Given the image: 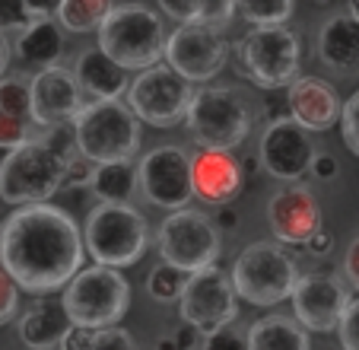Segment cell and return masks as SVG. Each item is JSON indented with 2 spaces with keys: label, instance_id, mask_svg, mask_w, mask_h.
Returning a JSON list of instances; mask_svg holds the SVG:
<instances>
[{
  "label": "cell",
  "instance_id": "cell-42",
  "mask_svg": "<svg viewBox=\"0 0 359 350\" xmlns=\"http://www.w3.org/2000/svg\"><path fill=\"white\" fill-rule=\"evenodd\" d=\"M264 115H267V122H280V118H292L290 112V96H277L271 89V93L264 96Z\"/></svg>",
  "mask_w": 359,
  "mask_h": 350
},
{
  "label": "cell",
  "instance_id": "cell-7",
  "mask_svg": "<svg viewBox=\"0 0 359 350\" xmlns=\"http://www.w3.org/2000/svg\"><path fill=\"white\" fill-rule=\"evenodd\" d=\"M299 268L283 242H251L232 264L238 299L251 306H277L292 297Z\"/></svg>",
  "mask_w": 359,
  "mask_h": 350
},
{
  "label": "cell",
  "instance_id": "cell-21",
  "mask_svg": "<svg viewBox=\"0 0 359 350\" xmlns=\"http://www.w3.org/2000/svg\"><path fill=\"white\" fill-rule=\"evenodd\" d=\"M290 96V112L299 124H305L309 131H327L340 122V105L337 89L321 77H296L286 89Z\"/></svg>",
  "mask_w": 359,
  "mask_h": 350
},
{
  "label": "cell",
  "instance_id": "cell-24",
  "mask_svg": "<svg viewBox=\"0 0 359 350\" xmlns=\"http://www.w3.org/2000/svg\"><path fill=\"white\" fill-rule=\"evenodd\" d=\"M16 58L22 61V67L29 70H45L61 64L64 58V32L51 16H39L32 20L16 39Z\"/></svg>",
  "mask_w": 359,
  "mask_h": 350
},
{
  "label": "cell",
  "instance_id": "cell-39",
  "mask_svg": "<svg viewBox=\"0 0 359 350\" xmlns=\"http://www.w3.org/2000/svg\"><path fill=\"white\" fill-rule=\"evenodd\" d=\"M165 16H172L175 22H194L201 20V0H159Z\"/></svg>",
  "mask_w": 359,
  "mask_h": 350
},
{
  "label": "cell",
  "instance_id": "cell-37",
  "mask_svg": "<svg viewBox=\"0 0 359 350\" xmlns=\"http://www.w3.org/2000/svg\"><path fill=\"white\" fill-rule=\"evenodd\" d=\"M236 10H238L236 0H201V20L213 22V26H229Z\"/></svg>",
  "mask_w": 359,
  "mask_h": 350
},
{
  "label": "cell",
  "instance_id": "cell-11",
  "mask_svg": "<svg viewBox=\"0 0 359 350\" xmlns=\"http://www.w3.org/2000/svg\"><path fill=\"white\" fill-rule=\"evenodd\" d=\"M191 96H194L191 80L165 61L137 74V80L128 86V105L140 122L153 128H175L188 118Z\"/></svg>",
  "mask_w": 359,
  "mask_h": 350
},
{
  "label": "cell",
  "instance_id": "cell-12",
  "mask_svg": "<svg viewBox=\"0 0 359 350\" xmlns=\"http://www.w3.org/2000/svg\"><path fill=\"white\" fill-rule=\"evenodd\" d=\"M178 312H182L184 322L201 328L203 335H210L223 325H232L238 316V293L232 274L219 271L217 264L188 274L182 299H178Z\"/></svg>",
  "mask_w": 359,
  "mask_h": 350
},
{
  "label": "cell",
  "instance_id": "cell-49",
  "mask_svg": "<svg viewBox=\"0 0 359 350\" xmlns=\"http://www.w3.org/2000/svg\"><path fill=\"white\" fill-rule=\"evenodd\" d=\"M153 350H178V347H175V341H172V335H165V337H159V344Z\"/></svg>",
  "mask_w": 359,
  "mask_h": 350
},
{
  "label": "cell",
  "instance_id": "cell-45",
  "mask_svg": "<svg viewBox=\"0 0 359 350\" xmlns=\"http://www.w3.org/2000/svg\"><path fill=\"white\" fill-rule=\"evenodd\" d=\"M344 271H346V280L356 287L359 293V236L350 242V249H346V258H344Z\"/></svg>",
  "mask_w": 359,
  "mask_h": 350
},
{
  "label": "cell",
  "instance_id": "cell-25",
  "mask_svg": "<svg viewBox=\"0 0 359 350\" xmlns=\"http://www.w3.org/2000/svg\"><path fill=\"white\" fill-rule=\"evenodd\" d=\"M321 61L334 70H356L359 67V20L346 13H334L318 32Z\"/></svg>",
  "mask_w": 359,
  "mask_h": 350
},
{
  "label": "cell",
  "instance_id": "cell-5",
  "mask_svg": "<svg viewBox=\"0 0 359 350\" xmlns=\"http://www.w3.org/2000/svg\"><path fill=\"white\" fill-rule=\"evenodd\" d=\"M86 252L99 264L109 268H130L140 261L149 245V226L137 207L128 201H99V207L89 210L83 226Z\"/></svg>",
  "mask_w": 359,
  "mask_h": 350
},
{
  "label": "cell",
  "instance_id": "cell-17",
  "mask_svg": "<svg viewBox=\"0 0 359 350\" xmlns=\"http://www.w3.org/2000/svg\"><path fill=\"white\" fill-rule=\"evenodd\" d=\"M29 89H32V115L39 128L74 122L86 108V89L80 86L74 67L55 64V67L35 70L32 80H29Z\"/></svg>",
  "mask_w": 359,
  "mask_h": 350
},
{
  "label": "cell",
  "instance_id": "cell-44",
  "mask_svg": "<svg viewBox=\"0 0 359 350\" xmlns=\"http://www.w3.org/2000/svg\"><path fill=\"white\" fill-rule=\"evenodd\" d=\"M305 249L312 252L315 258H325V255H331V252H334V236L327 233L325 226H321L318 233H315V236L309 239V242H305Z\"/></svg>",
  "mask_w": 359,
  "mask_h": 350
},
{
  "label": "cell",
  "instance_id": "cell-32",
  "mask_svg": "<svg viewBox=\"0 0 359 350\" xmlns=\"http://www.w3.org/2000/svg\"><path fill=\"white\" fill-rule=\"evenodd\" d=\"M201 350H248V337L236 325H223V328L203 335Z\"/></svg>",
  "mask_w": 359,
  "mask_h": 350
},
{
  "label": "cell",
  "instance_id": "cell-8",
  "mask_svg": "<svg viewBox=\"0 0 359 350\" xmlns=\"http://www.w3.org/2000/svg\"><path fill=\"white\" fill-rule=\"evenodd\" d=\"M61 299L74 325L105 328V325H115L124 318L130 306V283L118 268L95 261L93 268H80L70 277Z\"/></svg>",
  "mask_w": 359,
  "mask_h": 350
},
{
  "label": "cell",
  "instance_id": "cell-35",
  "mask_svg": "<svg viewBox=\"0 0 359 350\" xmlns=\"http://www.w3.org/2000/svg\"><path fill=\"white\" fill-rule=\"evenodd\" d=\"M16 309H20V283L0 268V325L13 322Z\"/></svg>",
  "mask_w": 359,
  "mask_h": 350
},
{
  "label": "cell",
  "instance_id": "cell-26",
  "mask_svg": "<svg viewBox=\"0 0 359 350\" xmlns=\"http://www.w3.org/2000/svg\"><path fill=\"white\" fill-rule=\"evenodd\" d=\"M248 350H312L309 328L290 316H264L245 331Z\"/></svg>",
  "mask_w": 359,
  "mask_h": 350
},
{
  "label": "cell",
  "instance_id": "cell-9",
  "mask_svg": "<svg viewBox=\"0 0 359 350\" xmlns=\"http://www.w3.org/2000/svg\"><path fill=\"white\" fill-rule=\"evenodd\" d=\"M299 61H302L299 35L286 26H255L236 45V70L261 89L290 86L299 77Z\"/></svg>",
  "mask_w": 359,
  "mask_h": 350
},
{
  "label": "cell",
  "instance_id": "cell-38",
  "mask_svg": "<svg viewBox=\"0 0 359 350\" xmlns=\"http://www.w3.org/2000/svg\"><path fill=\"white\" fill-rule=\"evenodd\" d=\"M93 169L95 162L86 160V156H76V160H70L67 172H64V188H89V182H93Z\"/></svg>",
  "mask_w": 359,
  "mask_h": 350
},
{
  "label": "cell",
  "instance_id": "cell-43",
  "mask_svg": "<svg viewBox=\"0 0 359 350\" xmlns=\"http://www.w3.org/2000/svg\"><path fill=\"white\" fill-rule=\"evenodd\" d=\"M309 172H312L318 182H331L334 175H337V160H334L331 153H315L312 169H309Z\"/></svg>",
  "mask_w": 359,
  "mask_h": 350
},
{
  "label": "cell",
  "instance_id": "cell-13",
  "mask_svg": "<svg viewBox=\"0 0 359 350\" xmlns=\"http://www.w3.org/2000/svg\"><path fill=\"white\" fill-rule=\"evenodd\" d=\"M226 26H213V22H178V29L165 41V61L188 77L191 83H203L223 70L226 54H229V41H226Z\"/></svg>",
  "mask_w": 359,
  "mask_h": 350
},
{
  "label": "cell",
  "instance_id": "cell-41",
  "mask_svg": "<svg viewBox=\"0 0 359 350\" xmlns=\"http://www.w3.org/2000/svg\"><path fill=\"white\" fill-rule=\"evenodd\" d=\"M172 341H175V347L178 350H194V347H201V341H203V331L201 328H194L191 322H178V328L172 331Z\"/></svg>",
  "mask_w": 359,
  "mask_h": 350
},
{
  "label": "cell",
  "instance_id": "cell-36",
  "mask_svg": "<svg viewBox=\"0 0 359 350\" xmlns=\"http://www.w3.org/2000/svg\"><path fill=\"white\" fill-rule=\"evenodd\" d=\"M337 335L344 350H359V297L350 299V306H346L344 318L337 325Z\"/></svg>",
  "mask_w": 359,
  "mask_h": 350
},
{
  "label": "cell",
  "instance_id": "cell-40",
  "mask_svg": "<svg viewBox=\"0 0 359 350\" xmlns=\"http://www.w3.org/2000/svg\"><path fill=\"white\" fill-rule=\"evenodd\" d=\"M95 331L99 328H86V325H70V331L64 335L61 350H89L95 341Z\"/></svg>",
  "mask_w": 359,
  "mask_h": 350
},
{
  "label": "cell",
  "instance_id": "cell-33",
  "mask_svg": "<svg viewBox=\"0 0 359 350\" xmlns=\"http://www.w3.org/2000/svg\"><path fill=\"white\" fill-rule=\"evenodd\" d=\"M340 131H344L346 150L359 156V89L344 102V112H340Z\"/></svg>",
  "mask_w": 359,
  "mask_h": 350
},
{
  "label": "cell",
  "instance_id": "cell-46",
  "mask_svg": "<svg viewBox=\"0 0 359 350\" xmlns=\"http://www.w3.org/2000/svg\"><path fill=\"white\" fill-rule=\"evenodd\" d=\"M64 0H26L29 13L39 20V16H57V10H61Z\"/></svg>",
  "mask_w": 359,
  "mask_h": 350
},
{
  "label": "cell",
  "instance_id": "cell-48",
  "mask_svg": "<svg viewBox=\"0 0 359 350\" xmlns=\"http://www.w3.org/2000/svg\"><path fill=\"white\" fill-rule=\"evenodd\" d=\"M10 67V41H7V32H0V77L7 74Z\"/></svg>",
  "mask_w": 359,
  "mask_h": 350
},
{
  "label": "cell",
  "instance_id": "cell-10",
  "mask_svg": "<svg viewBox=\"0 0 359 350\" xmlns=\"http://www.w3.org/2000/svg\"><path fill=\"white\" fill-rule=\"evenodd\" d=\"M156 249L165 264L184 271V274H194V271L217 264L219 252H223L219 226L203 210L194 207L169 210V216L163 220V226L156 233Z\"/></svg>",
  "mask_w": 359,
  "mask_h": 350
},
{
  "label": "cell",
  "instance_id": "cell-15",
  "mask_svg": "<svg viewBox=\"0 0 359 350\" xmlns=\"http://www.w3.org/2000/svg\"><path fill=\"white\" fill-rule=\"evenodd\" d=\"M290 299L296 318L309 331H331L340 325L350 306V290L331 271H312V274H299Z\"/></svg>",
  "mask_w": 359,
  "mask_h": 350
},
{
  "label": "cell",
  "instance_id": "cell-22",
  "mask_svg": "<svg viewBox=\"0 0 359 350\" xmlns=\"http://www.w3.org/2000/svg\"><path fill=\"white\" fill-rule=\"evenodd\" d=\"M74 74H76V80H80V86L86 89L89 99H121L130 86L128 83L130 70L121 67L115 58H109L99 45L76 54Z\"/></svg>",
  "mask_w": 359,
  "mask_h": 350
},
{
  "label": "cell",
  "instance_id": "cell-4",
  "mask_svg": "<svg viewBox=\"0 0 359 350\" xmlns=\"http://www.w3.org/2000/svg\"><path fill=\"white\" fill-rule=\"evenodd\" d=\"M76 147L93 162L134 160L140 150V118L121 99H93L74 118Z\"/></svg>",
  "mask_w": 359,
  "mask_h": 350
},
{
  "label": "cell",
  "instance_id": "cell-47",
  "mask_svg": "<svg viewBox=\"0 0 359 350\" xmlns=\"http://www.w3.org/2000/svg\"><path fill=\"white\" fill-rule=\"evenodd\" d=\"M213 223H217L219 229H236L238 226V214L229 207V204H219L217 214H213Z\"/></svg>",
  "mask_w": 359,
  "mask_h": 350
},
{
  "label": "cell",
  "instance_id": "cell-16",
  "mask_svg": "<svg viewBox=\"0 0 359 350\" xmlns=\"http://www.w3.org/2000/svg\"><path fill=\"white\" fill-rule=\"evenodd\" d=\"M312 131L299 124L296 118H280L271 122L261 137V166L280 179V182H299L315 160V143H312Z\"/></svg>",
  "mask_w": 359,
  "mask_h": 350
},
{
  "label": "cell",
  "instance_id": "cell-14",
  "mask_svg": "<svg viewBox=\"0 0 359 350\" xmlns=\"http://www.w3.org/2000/svg\"><path fill=\"white\" fill-rule=\"evenodd\" d=\"M137 179H140V191L149 204H156L163 210L188 207L194 197V179H191V156L188 150L165 143V147H153L137 166Z\"/></svg>",
  "mask_w": 359,
  "mask_h": 350
},
{
  "label": "cell",
  "instance_id": "cell-20",
  "mask_svg": "<svg viewBox=\"0 0 359 350\" xmlns=\"http://www.w3.org/2000/svg\"><path fill=\"white\" fill-rule=\"evenodd\" d=\"M32 115V89L26 77H0V147L13 150L26 141L41 137Z\"/></svg>",
  "mask_w": 359,
  "mask_h": 350
},
{
  "label": "cell",
  "instance_id": "cell-34",
  "mask_svg": "<svg viewBox=\"0 0 359 350\" xmlns=\"http://www.w3.org/2000/svg\"><path fill=\"white\" fill-rule=\"evenodd\" d=\"M89 350H140V347H137L130 331L118 328V325H105V328L95 331V341Z\"/></svg>",
  "mask_w": 359,
  "mask_h": 350
},
{
  "label": "cell",
  "instance_id": "cell-19",
  "mask_svg": "<svg viewBox=\"0 0 359 350\" xmlns=\"http://www.w3.org/2000/svg\"><path fill=\"white\" fill-rule=\"evenodd\" d=\"M267 223L277 242L283 245H305L321 229V207L312 188L290 182V188L277 191L267 204Z\"/></svg>",
  "mask_w": 359,
  "mask_h": 350
},
{
  "label": "cell",
  "instance_id": "cell-1",
  "mask_svg": "<svg viewBox=\"0 0 359 350\" xmlns=\"http://www.w3.org/2000/svg\"><path fill=\"white\" fill-rule=\"evenodd\" d=\"M86 239L55 204H22L0 223V268L26 293H51L83 268Z\"/></svg>",
  "mask_w": 359,
  "mask_h": 350
},
{
  "label": "cell",
  "instance_id": "cell-28",
  "mask_svg": "<svg viewBox=\"0 0 359 350\" xmlns=\"http://www.w3.org/2000/svg\"><path fill=\"white\" fill-rule=\"evenodd\" d=\"M115 0H64L57 20L70 32H99L102 20L111 13Z\"/></svg>",
  "mask_w": 359,
  "mask_h": 350
},
{
  "label": "cell",
  "instance_id": "cell-6",
  "mask_svg": "<svg viewBox=\"0 0 359 350\" xmlns=\"http://www.w3.org/2000/svg\"><path fill=\"white\" fill-rule=\"evenodd\" d=\"M251 102L236 86H201L191 96L184 124L201 147L236 150L251 134Z\"/></svg>",
  "mask_w": 359,
  "mask_h": 350
},
{
  "label": "cell",
  "instance_id": "cell-2",
  "mask_svg": "<svg viewBox=\"0 0 359 350\" xmlns=\"http://www.w3.org/2000/svg\"><path fill=\"white\" fill-rule=\"evenodd\" d=\"M67 166V156H61L41 137L7 150L0 160V201L13 204V207L48 201L64 188Z\"/></svg>",
  "mask_w": 359,
  "mask_h": 350
},
{
  "label": "cell",
  "instance_id": "cell-23",
  "mask_svg": "<svg viewBox=\"0 0 359 350\" xmlns=\"http://www.w3.org/2000/svg\"><path fill=\"white\" fill-rule=\"evenodd\" d=\"M70 325H74V318H70L64 299H39L20 316V341L32 350L61 347Z\"/></svg>",
  "mask_w": 359,
  "mask_h": 350
},
{
  "label": "cell",
  "instance_id": "cell-18",
  "mask_svg": "<svg viewBox=\"0 0 359 350\" xmlns=\"http://www.w3.org/2000/svg\"><path fill=\"white\" fill-rule=\"evenodd\" d=\"M191 179H194V197L207 207L232 204L245 188V162L223 147H201L191 156Z\"/></svg>",
  "mask_w": 359,
  "mask_h": 350
},
{
  "label": "cell",
  "instance_id": "cell-29",
  "mask_svg": "<svg viewBox=\"0 0 359 350\" xmlns=\"http://www.w3.org/2000/svg\"><path fill=\"white\" fill-rule=\"evenodd\" d=\"M236 4L251 26H286L296 10V0H236Z\"/></svg>",
  "mask_w": 359,
  "mask_h": 350
},
{
  "label": "cell",
  "instance_id": "cell-27",
  "mask_svg": "<svg viewBox=\"0 0 359 350\" xmlns=\"http://www.w3.org/2000/svg\"><path fill=\"white\" fill-rule=\"evenodd\" d=\"M137 188H140V179H137V166H130V160L95 162L89 191L99 201H130V195Z\"/></svg>",
  "mask_w": 359,
  "mask_h": 350
},
{
  "label": "cell",
  "instance_id": "cell-31",
  "mask_svg": "<svg viewBox=\"0 0 359 350\" xmlns=\"http://www.w3.org/2000/svg\"><path fill=\"white\" fill-rule=\"evenodd\" d=\"M32 20L35 16L29 13L26 0H0V32H16L20 35Z\"/></svg>",
  "mask_w": 359,
  "mask_h": 350
},
{
  "label": "cell",
  "instance_id": "cell-50",
  "mask_svg": "<svg viewBox=\"0 0 359 350\" xmlns=\"http://www.w3.org/2000/svg\"><path fill=\"white\" fill-rule=\"evenodd\" d=\"M346 10H350V13L359 20V0H350V4H346Z\"/></svg>",
  "mask_w": 359,
  "mask_h": 350
},
{
  "label": "cell",
  "instance_id": "cell-3",
  "mask_svg": "<svg viewBox=\"0 0 359 350\" xmlns=\"http://www.w3.org/2000/svg\"><path fill=\"white\" fill-rule=\"evenodd\" d=\"M165 26L143 4H121L99 26V48L128 70H147L165 58Z\"/></svg>",
  "mask_w": 359,
  "mask_h": 350
},
{
  "label": "cell",
  "instance_id": "cell-30",
  "mask_svg": "<svg viewBox=\"0 0 359 350\" xmlns=\"http://www.w3.org/2000/svg\"><path fill=\"white\" fill-rule=\"evenodd\" d=\"M184 280H188V274L178 268H172V264H159V268L149 271L147 277V293L156 303H178L182 299V290H184Z\"/></svg>",
  "mask_w": 359,
  "mask_h": 350
}]
</instances>
